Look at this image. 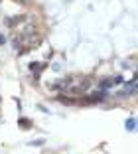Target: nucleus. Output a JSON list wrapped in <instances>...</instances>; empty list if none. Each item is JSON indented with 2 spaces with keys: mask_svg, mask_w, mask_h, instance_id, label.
I'll use <instances>...</instances> for the list:
<instances>
[{
  "mask_svg": "<svg viewBox=\"0 0 138 154\" xmlns=\"http://www.w3.org/2000/svg\"><path fill=\"white\" fill-rule=\"evenodd\" d=\"M107 99V91L99 89L97 93H91V95H85V99H81L83 105H89V103H103V101Z\"/></svg>",
  "mask_w": 138,
  "mask_h": 154,
  "instance_id": "obj_1",
  "label": "nucleus"
},
{
  "mask_svg": "<svg viewBox=\"0 0 138 154\" xmlns=\"http://www.w3.org/2000/svg\"><path fill=\"white\" fill-rule=\"evenodd\" d=\"M44 69H45V63H40V61H32V63H30V71L34 73L36 77L40 75V73L44 71Z\"/></svg>",
  "mask_w": 138,
  "mask_h": 154,
  "instance_id": "obj_2",
  "label": "nucleus"
},
{
  "mask_svg": "<svg viewBox=\"0 0 138 154\" xmlns=\"http://www.w3.org/2000/svg\"><path fill=\"white\" fill-rule=\"evenodd\" d=\"M73 83V79L71 77H65V79H59V83H51V89H63V87H69Z\"/></svg>",
  "mask_w": 138,
  "mask_h": 154,
  "instance_id": "obj_3",
  "label": "nucleus"
},
{
  "mask_svg": "<svg viewBox=\"0 0 138 154\" xmlns=\"http://www.w3.org/2000/svg\"><path fill=\"white\" fill-rule=\"evenodd\" d=\"M6 22V26H16V24H22V22H26V16H10V18H6L4 20Z\"/></svg>",
  "mask_w": 138,
  "mask_h": 154,
  "instance_id": "obj_4",
  "label": "nucleus"
},
{
  "mask_svg": "<svg viewBox=\"0 0 138 154\" xmlns=\"http://www.w3.org/2000/svg\"><path fill=\"white\" fill-rule=\"evenodd\" d=\"M112 85H116V83H115V79H103V81L99 83V89H103V91H107L109 87H112Z\"/></svg>",
  "mask_w": 138,
  "mask_h": 154,
  "instance_id": "obj_5",
  "label": "nucleus"
},
{
  "mask_svg": "<svg viewBox=\"0 0 138 154\" xmlns=\"http://www.w3.org/2000/svg\"><path fill=\"white\" fill-rule=\"evenodd\" d=\"M18 127H22L24 131H28V128H32V121H28V119H18Z\"/></svg>",
  "mask_w": 138,
  "mask_h": 154,
  "instance_id": "obj_6",
  "label": "nucleus"
},
{
  "mask_svg": "<svg viewBox=\"0 0 138 154\" xmlns=\"http://www.w3.org/2000/svg\"><path fill=\"white\" fill-rule=\"evenodd\" d=\"M124 127H126V131H130V132H132V131H136V121H134L132 117H130V119H126Z\"/></svg>",
  "mask_w": 138,
  "mask_h": 154,
  "instance_id": "obj_7",
  "label": "nucleus"
},
{
  "mask_svg": "<svg viewBox=\"0 0 138 154\" xmlns=\"http://www.w3.org/2000/svg\"><path fill=\"white\" fill-rule=\"evenodd\" d=\"M44 144V138H38V140H32L30 142V146H41Z\"/></svg>",
  "mask_w": 138,
  "mask_h": 154,
  "instance_id": "obj_8",
  "label": "nucleus"
},
{
  "mask_svg": "<svg viewBox=\"0 0 138 154\" xmlns=\"http://www.w3.org/2000/svg\"><path fill=\"white\" fill-rule=\"evenodd\" d=\"M130 83H132V85H134V87H136V89H138V75L134 77V79H132V81H130Z\"/></svg>",
  "mask_w": 138,
  "mask_h": 154,
  "instance_id": "obj_9",
  "label": "nucleus"
},
{
  "mask_svg": "<svg viewBox=\"0 0 138 154\" xmlns=\"http://www.w3.org/2000/svg\"><path fill=\"white\" fill-rule=\"evenodd\" d=\"M4 42H6V38H4V36H2V34H0V45L4 44Z\"/></svg>",
  "mask_w": 138,
  "mask_h": 154,
  "instance_id": "obj_10",
  "label": "nucleus"
}]
</instances>
